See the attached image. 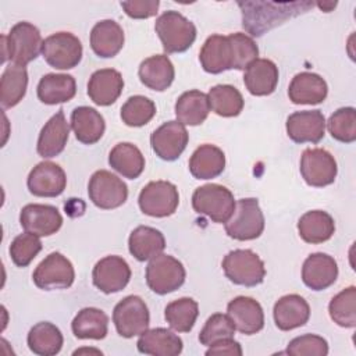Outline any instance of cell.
<instances>
[{
    "instance_id": "cell-1",
    "label": "cell",
    "mask_w": 356,
    "mask_h": 356,
    "mask_svg": "<svg viewBox=\"0 0 356 356\" xmlns=\"http://www.w3.org/2000/svg\"><path fill=\"white\" fill-rule=\"evenodd\" d=\"M238 4L242 8V25L253 36H261L266 31L282 24L285 19L313 7L310 1H245Z\"/></svg>"
},
{
    "instance_id": "cell-2",
    "label": "cell",
    "mask_w": 356,
    "mask_h": 356,
    "mask_svg": "<svg viewBox=\"0 0 356 356\" xmlns=\"http://www.w3.org/2000/svg\"><path fill=\"white\" fill-rule=\"evenodd\" d=\"M3 63L10 60L13 64L25 67L42 51L40 31L31 22H17L8 35L1 36Z\"/></svg>"
},
{
    "instance_id": "cell-3",
    "label": "cell",
    "mask_w": 356,
    "mask_h": 356,
    "mask_svg": "<svg viewBox=\"0 0 356 356\" xmlns=\"http://www.w3.org/2000/svg\"><path fill=\"white\" fill-rule=\"evenodd\" d=\"M165 53L186 51L196 39V26L181 13L168 10L163 13L154 24Z\"/></svg>"
},
{
    "instance_id": "cell-4",
    "label": "cell",
    "mask_w": 356,
    "mask_h": 356,
    "mask_svg": "<svg viewBox=\"0 0 356 356\" xmlns=\"http://www.w3.org/2000/svg\"><path fill=\"white\" fill-rule=\"evenodd\" d=\"M235 203L232 192L218 184H206L199 186L192 195L193 210L218 224H225L229 220L234 213Z\"/></svg>"
},
{
    "instance_id": "cell-5",
    "label": "cell",
    "mask_w": 356,
    "mask_h": 356,
    "mask_svg": "<svg viewBox=\"0 0 356 356\" xmlns=\"http://www.w3.org/2000/svg\"><path fill=\"white\" fill-rule=\"evenodd\" d=\"M264 229V216L259 200L254 197L239 199L229 220L225 222V232L236 241H252L259 238Z\"/></svg>"
},
{
    "instance_id": "cell-6",
    "label": "cell",
    "mask_w": 356,
    "mask_h": 356,
    "mask_svg": "<svg viewBox=\"0 0 356 356\" xmlns=\"http://www.w3.org/2000/svg\"><path fill=\"white\" fill-rule=\"evenodd\" d=\"M222 270L231 282L242 286H256L266 277L263 260L250 249H235L227 253Z\"/></svg>"
},
{
    "instance_id": "cell-7",
    "label": "cell",
    "mask_w": 356,
    "mask_h": 356,
    "mask_svg": "<svg viewBox=\"0 0 356 356\" xmlns=\"http://www.w3.org/2000/svg\"><path fill=\"white\" fill-rule=\"evenodd\" d=\"M185 275L182 263L164 253L150 259L146 267V284L157 295H167L181 288L185 282Z\"/></svg>"
},
{
    "instance_id": "cell-8",
    "label": "cell",
    "mask_w": 356,
    "mask_h": 356,
    "mask_svg": "<svg viewBox=\"0 0 356 356\" xmlns=\"http://www.w3.org/2000/svg\"><path fill=\"white\" fill-rule=\"evenodd\" d=\"M42 56L56 70H71L82 58V43L71 32H57L42 43Z\"/></svg>"
},
{
    "instance_id": "cell-9",
    "label": "cell",
    "mask_w": 356,
    "mask_h": 356,
    "mask_svg": "<svg viewBox=\"0 0 356 356\" xmlns=\"http://www.w3.org/2000/svg\"><path fill=\"white\" fill-rule=\"evenodd\" d=\"M113 323L117 332L124 338H132L145 332L150 323L145 300L136 295H129L120 300L113 310Z\"/></svg>"
},
{
    "instance_id": "cell-10",
    "label": "cell",
    "mask_w": 356,
    "mask_h": 356,
    "mask_svg": "<svg viewBox=\"0 0 356 356\" xmlns=\"http://www.w3.org/2000/svg\"><path fill=\"white\" fill-rule=\"evenodd\" d=\"M88 195L96 207L111 210L127 202L128 188L115 174H111L107 170H99L89 179Z\"/></svg>"
},
{
    "instance_id": "cell-11",
    "label": "cell",
    "mask_w": 356,
    "mask_h": 356,
    "mask_svg": "<svg viewBox=\"0 0 356 356\" xmlns=\"http://www.w3.org/2000/svg\"><path fill=\"white\" fill-rule=\"evenodd\" d=\"M138 203L142 213L150 217H168L179 204L178 189L168 181H152L140 191Z\"/></svg>"
},
{
    "instance_id": "cell-12",
    "label": "cell",
    "mask_w": 356,
    "mask_h": 356,
    "mask_svg": "<svg viewBox=\"0 0 356 356\" xmlns=\"http://www.w3.org/2000/svg\"><path fill=\"white\" fill-rule=\"evenodd\" d=\"M35 285L44 291L70 288L75 280L72 263L60 252L46 256L32 274Z\"/></svg>"
},
{
    "instance_id": "cell-13",
    "label": "cell",
    "mask_w": 356,
    "mask_h": 356,
    "mask_svg": "<svg viewBox=\"0 0 356 356\" xmlns=\"http://www.w3.org/2000/svg\"><path fill=\"white\" fill-rule=\"evenodd\" d=\"M338 172L334 156L325 149H306L300 157V174L310 186L321 188L332 184Z\"/></svg>"
},
{
    "instance_id": "cell-14",
    "label": "cell",
    "mask_w": 356,
    "mask_h": 356,
    "mask_svg": "<svg viewBox=\"0 0 356 356\" xmlns=\"http://www.w3.org/2000/svg\"><path fill=\"white\" fill-rule=\"evenodd\" d=\"M188 131L179 121H167L153 131L150 145L156 156L165 161L177 160L188 145Z\"/></svg>"
},
{
    "instance_id": "cell-15",
    "label": "cell",
    "mask_w": 356,
    "mask_h": 356,
    "mask_svg": "<svg viewBox=\"0 0 356 356\" xmlns=\"http://www.w3.org/2000/svg\"><path fill=\"white\" fill-rule=\"evenodd\" d=\"M92 280L93 285L104 293L120 292L131 280L129 264L120 256H106L95 264Z\"/></svg>"
},
{
    "instance_id": "cell-16",
    "label": "cell",
    "mask_w": 356,
    "mask_h": 356,
    "mask_svg": "<svg viewBox=\"0 0 356 356\" xmlns=\"http://www.w3.org/2000/svg\"><path fill=\"white\" fill-rule=\"evenodd\" d=\"M28 189L39 197H56L61 195L67 186V175L64 170L51 161L36 164L26 179Z\"/></svg>"
},
{
    "instance_id": "cell-17",
    "label": "cell",
    "mask_w": 356,
    "mask_h": 356,
    "mask_svg": "<svg viewBox=\"0 0 356 356\" xmlns=\"http://www.w3.org/2000/svg\"><path fill=\"white\" fill-rule=\"evenodd\" d=\"M21 227L38 236H50L56 234L63 225V217L57 207L51 204L31 203L21 209Z\"/></svg>"
},
{
    "instance_id": "cell-18",
    "label": "cell",
    "mask_w": 356,
    "mask_h": 356,
    "mask_svg": "<svg viewBox=\"0 0 356 356\" xmlns=\"http://www.w3.org/2000/svg\"><path fill=\"white\" fill-rule=\"evenodd\" d=\"M285 128L295 143H318L325 134V118L320 110L295 111L286 118Z\"/></svg>"
},
{
    "instance_id": "cell-19",
    "label": "cell",
    "mask_w": 356,
    "mask_h": 356,
    "mask_svg": "<svg viewBox=\"0 0 356 356\" xmlns=\"http://www.w3.org/2000/svg\"><path fill=\"white\" fill-rule=\"evenodd\" d=\"M227 314L235 330L245 335H253L264 327V312L257 300L249 296H236L227 306Z\"/></svg>"
},
{
    "instance_id": "cell-20",
    "label": "cell",
    "mask_w": 356,
    "mask_h": 356,
    "mask_svg": "<svg viewBox=\"0 0 356 356\" xmlns=\"http://www.w3.org/2000/svg\"><path fill=\"white\" fill-rule=\"evenodd\" d=\"M338 278V264L327 253H312L302 267V281L313 291H323L331 286Z\"/></svg>"
},
{
    "instance_id": "cell-21",
    "label": "cell",
    "mask_w": 356,
    "mask_h": 356,
    "mask_svg": "<svg viewBox=\"0 0 356 356\" xmlns=\"http://www.w3.org/2000/svg\"><path fill=\"white\" fill-rule=\"evenodd\" d=\"M199 60L203 70L209 74L234 70L235 57L229 38L222 35L209 36L200 49Z\"/></svg>"
},
{
    "instance_id": "cell-22",
    "label": "cell",
    "mask_w": 356,
    "mask_h": 356,
    "mask_svg": "<svg viewBox=\"0 0 356 356\" xmlns=\"http://www.w3.org/2000/svg\"><path fill=\"white\" fill-rule=\"evenodd\" d=\"M70 136V124L64 115V110L60 108L42 128L36 152L43 159H51L58 156L68 140Z\"/></svg>"
},
{
    "instance_id": "cell-23",
    "label": "cell",
    "mask_w": 356,
    "mask_h": 356,
    "mask_svg": "<svg viewBox=\"0 0 356 356\" xmlns=\"http://www.w3.org/2000/svg\"><path fill=\"white\" fill-rule=\"evenodd\" d=\"M273 316L275 325L281 331H291L307 323L310 317V306L300 295H285L275 302Z\"/></svg>"
},
{
    "instance_id": "cell-24",
    "label": "cell",
    "mask_w": 356,
    "mask_h": 356,
    "mask_svg": "<svg viewBox=\"0 0 356 356\" xmlns=\"http://www.w3.org/2000/svg\"><path fill=\"white\" fill-rule=\"evenodd\" d=\"M124 88L122 75L113 68L95 71L88 82V95L97 106H110L121 95Z\"/></svg>"
},
{
    "instance_id": "cell-25",
    "label": "cell",
    "mask_w": 356,
    "mask_h": 356,
    "mask_svg": "<svg viewBox=\"0 0 356 356\" xmlns=\"http://www.w3.org/2000/svg\"><path fill=\"white\" fill-rule=\"evenodd\" d=\"M327 82L314 72L296 74L288 88L289 100L295 104H318L327 97Z\"/></svg>"
},
{
    "instance_id": "cell-26",
    "label": "cell",
    "mask_w": 356,
    "mask_h": 356,
    "mask_svg": "<svg viewBox=\"0 0 356 356\" xmlns=\"http://www.w3.org/2000/svg\"><path fill=\"white\" fill-rule=\"evenodd\" d=\"M124 31L114 19L99 21L90 31V47L102 58L117 56L124 46Z\"/></svg>"
},
{
    "instance_id": "cell-27",
    "label": "cell",
    "mask_w": 356,
    "mask_h": 356,
    "mask_svg": "<svg viewBox=\"0 0 356 356\" xmlns=\"http://www.w3.org/2000/svg\"><path fill=\"white\" fill-rule=\"evenodd\" d=\"M138 75L146 88L163 92L172 83L175 70L171 60L165 54H156L145 58L140 63Z\"/></svg>"
},
{
    "instance_id": "cell-28",
    "label": "cell",
    "mask_w": 356,
    "mask_h": 356,
    "mask_svg": "<svg viewBox=\"0 0 356 356\" xmlns=\"http://www.w3.org/2000/svg\"><path fill=\"white\" fill-rule=\"evenodd\" d=\"M138 350L152 356H177L182 352V339L167 328H152L140 334Z\"/></svg>"
},
{
    "instance_id": "cell-29",
    "label": "cell",
    "mask_w": 356,
    "mask_h": 356,
    "mask_svg": "<svg viewBox=\"0 0 356 356\" xmlns=\"http://www.w3.org/2000/svg\"><path fill=\"white\" fill-rule=\"evenodd\" d=\"M243 82L253 96L271 95L278 83V68L271 60L257 58L246 67Z\"/></svg>"
},
{
    "instance_id": "cell-30",
    "label": "cell",
    "mask_w": 356,
    "mask_h": 356,
    "mask_svg": "<svg viewBox=\"0 0 356 356\" xmlns=\"http://www.w3.org/2000/svg\"><path fill=\"white\" fill-rule=\"evenodd\" d=\"M71 128L81 143L93 145L103 136L106 122L96 108L79 106L71 113Z\"/></svg>"
},
{
    "instance_id": "cell-31",
    "label": "cell",
    "mask_w": 356,
    "mask_h": 356,
    "mask_svg": "<svg viewBox=\"0 0 356 356\" xmlns=\"http://www.w3.org/2000/svg\"><path fill=\"white\" fill-rule=\"evenodd\" d=\"M38 97L44 104H60L71 100L76 93V82L68 74H46L38 83Z\"/></svg>"
},
{
    "instance_id": "cell-32",
    "label": "cell",
    "mask_w": 356,
    "mask_h": 356,
    "mask_svg": "<svg viewBox=\"0 0 356 356\" xmlns=\"http://www.w3.org/2000/svg\"><path fill=\"white\" fill-rule=\"evenodd\" d=\"M225 168V154L214 145H202L191 156L189 171L196 179H211Z\"/></svg>"
},
{
    "instance_id": "cell-33",
    "label": "cell",
    "mask_w": 356,
    "mask_h": 356,
    "mask_svg": "<svg viewBox=\"0 0 356 356\" xmlns=\"http://www.w3.org/2000/svg\"><path fill=\"white\" fill-rule=\"evenodd\" d=\"M128 248L129 253L136 260L145 261L153 259L164 250L165 239L159 229L147 225H139L131 232Z\"/></svg>"
},
{
    "instance_id": "cell-34",
    "label": "cell",
    "mask_w": 356,
    "mask_h": 356,
    "mask_svg": "<svg viewBox=\"0 0 356 356\" xmlns=\"http://www.w3.org/2000/svg\"><path fill=\"white\" fill-rule=\"evenodd\" d=\"M300 238L307 243H323L335 232L334 218L323 210L306 211L298 221Z\"/></svg>"
},
{
    "instance_id": "cell-35",
    "label": "cell",
    "mask_w": 356,
    "mask_h": 356,
    "mask_svg": "<svg viewBox=\"0 0 356 356\" xmlns=\"http://www.w3.org/2000/svg\"><path fill=\"white\" fill-rule=\"evenodd\" d=\"M210 113V104L207 95L200 90L184 92L175 103L177 121L184 125H200L204 122Z\"/></svg>"
},
{
    "instance_id": "cell-36",
    "label": "cell",
    "mask_w": 356,
    "mask_h": 356,
    "mask_svg": "<svg viewBox=\"0 0 356 356\" xmlns=\"http://www.w3.org/2000/svg\"><path fill=\"white\" fill-rule=\"evenodd\" d=\"M108 164L122 177L135 179L145 170V157L135 145L121 142L111 149L108 154Z\"/></svg>"
},
{
    "instance_id": "cell-37",
    "label": "cell",
    "mask_w": 356,
    "mask_h": 356,
    "mask_svg": "<svg viewBox=\"0 0 356 356\" xmlns=\"http://www.w3.org/2000/svg\"><path fill=\"white\" fill-rule=\"evenodd\" d=\"M28 86L26 68L17 64H10L1 74L0 79V103L1 107L11 108L17 106L25 96Z\"/></svg>"
},
{
    "instance_id": "cell-38",
    "label": "cell",
    "mask_w": 356,
    "mask_h": 356,
    "mask_svg": "<svg viewBox=\"0 0 356 356\" xmlns=\"http://www.w3.org/2000/svg\"><path fill=\"white\" fill-rule=\"evenodd\" d=\"M72 332L79 339H103L108 331V317L97 307H85L71 323Z\"/></svg>"
},
{
    "instance_id": "cell-39",
    "label": "cell",
    "mask_w": 356,
    "mask_h": 356,
    "mask_svg": "<svg viewBox=\"0 0 356 356\" xmlns=\"http://www.w3.org/2000/svg\"><path fill=\"white\" fill-rule=\"evenodd\" d=\"M26 342L28 348L35 355L53 356L61 350L64 339L61 331L54 324L49 321H40L29 330Z\"/></svg>"
},
{
    "instance_id": "cell-40",
    "label": "cell",
    "mask_w": 356,
    "mask_h": 356,
    "mask_svg": "<svg viewBox=\"0 0 356 356\" xmlns=\"http://www.w3.org/2000/svg\"><path fill=\"white\" fill-rule=\"evenodd\" d=\"M199 305L192 298H179L168 303L164 309V317L168 325L177 332H189L197 318Z\"/></svg>"
},
{
    "instance_id": "cell-41",
    "label": "cell",
    "mask_w": 356,
    "mask_h": 356,
    "mask_svg": "<svg viewBox=\"0 0 356 356\" xmlns=\"http://www.w3.org/2000/svg\"><path fill=\"white\" fill-rule=\"evenodd\" d=\"M210 108L221 117H236L243 108V97L232 85H216L207 95Z\"/></svg>"
},
{
    "instance_id": "cell-42",
    "label": "cell",
    "mask_w": 356,
    "mask_h": 356,
    "mask_svg": "<svg viewBox=\"0 0 356 356\" xmlns=\"http://www.w3.org/2000/svg\"><path fill=\"white\" fill-rule=\"evenodd\" d=\"M328 312L334 323L353 328L356 325V288L348 286L337 293L328 305Z\"/></svg>"
},
{
    "instance_id": "cell-43",
    "label": "cell",
    "mask_w": 356,
    "mask_h": 356,
    "mask_svg": "<svg viewBox=\"0 0 356 356\" xmlns=\"http://www.w3.org/2000/svg\"><path fill=\"white\" fill-rule=\"evenodd\" d=\"M156 114V104L146 96H131L121 107V120L128 127L146 125Z\"/></svg>"
},
{
    "instance_id": "cell-44",
    "label": "cell",
    "mask_w": 356,
    "mask_h": 356,
    "mask_svg": "<svg viewBox=\"0 0 356 356\" xmlns=\"http://www.w3.org/2000/svg\"><path fill=\"white\" fill-rule=\"evenodd\" d=\"M331 136L342 143L356 140V110L353 107H341L331 114L325 122Z\"/></svg>"
},
{
    "instance_id": "cell-45",
    "label": "cell",
    "mask_w": 356,
    "mask_h": 356,
    "mask_svg": "<svg viewBox=\"0 0 356 356\" xmlns=\"http://www.w3.org/2000/svg\"><path fill=\"white\" fill-rule=\"evenodd\" d=\"M235 325L228 314L216 313L210 316L199 334V341L204 346H210L221 339L234 338Z\"/></svg>"
},
{
    "instance_id": "cell-46",
    "label": "cell",
    "mask_w": 356,
    "mask_h": 356,
    "mask_svg": "<svg viewBox=\"0 0 356 356\" xmlns=\"http://www.w3.org/2000/svg\"><path fill=\"white\" fill-rule=\"evenodd\" d=\"M42 250V242L38 235L24 232L15 236L10 245V256L15 266L26 267Z\"/></svg>"
},
{
    "instance_id": "cell-47",
    "label": "cell",
    "mask_w": 356,
    "mask_h": 356,
    "mask_svg": "<svg viewBox=\"0 0 356 356\" xmlns=\"http://www.w3.org/2000/svg\"><path fill=\"white\" fill-rule=\"evenodd\" d=\"M232 49H234V57H235V70H246V67L257 60L259 56V47L256 42L248 36L246 33L236 32V33H229L228 35Z\"/></svg>"
},
{
    "instance_id": "cell-48",
    "label": "cell",
    "mask_w": 356,
    "mask_h": 356,
    "mask_svg": "<svg viewBox=\"0 0 356 356\" xmlns=\"http://www.w3.org/2000/svg\"><path fill=\"white\" fill-rule=\"evenodd\" d=\"M285 353L293 356H325L328 353L327 341L316 334H305L293 338Z\"/></svg>"
},
{
    "instance_id": "cell-49",
    "label": "cell",
    "mask_w": 356,
    "mask_h": 356,
    "mask_svg": "<svg viewBox=\"0 0 356 356\" xmlns=\"http://www.w3.org/2000/svg\"><path fill=\"white\" fill-rule=\"evenodd\" d=\"M160 1L159 0H131V1H121V7L125 14L135 19L149 18L157 14Z\"/></svg>"
},
{
    "instance_id": "cell-50",
    "label": "cell",
    "mask_w": 356,
    "mask_h": 356,
    "mask_svg": "<svg viewBox=\"0 0 356 356\" xmlns=\"http://www.w3.org/2000/svg\"><path fill=\"white\" fill-rule=\"evenodd\" d=\"M242 348L239 345V342L234 341L232 338H227V339H221L213 345L209 346V349L206 350V355H231V356H241Z\"/></svg>"
},
{
    "instance_id": "cell-51",
    "label": "cell",
    "mask_w": 356,
    "mask_h": 356,
    "mask_svg": "<svg viewBox=\"0 0 356 356\" xmlns=\"http://www.w3.org/2000/svg\"><path fill=\"white\" fill-rule=\"evenodd\" d=\"M317 6H318L323 11L328 13V11H331V8H334V7L337 6V3H317Z\"/></svg>"
},
{
    "instance_id": "cell-52",
    "label": "cell",
    "mask_w": 356,
    "mask_h": 356,
    "mask_svg": "<svg viewBox=\"0 0 356 356\" xmlns=\"http://www.w3.org/2000/svg\"><path fill=\"white\" fill-rule=\"evenodd\" d=\"M86 350H88V349H85V350H75V352H74V355H78V353H81V352H86ZM89 352H97V353H102L100 350H93V349H92V350L89 349Z\"/></svg>"
}]
</instances>
